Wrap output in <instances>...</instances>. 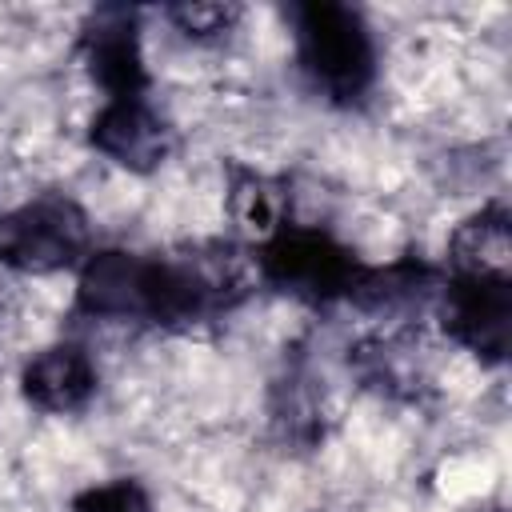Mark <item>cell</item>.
<instances>
[{"instance_id": "cell-1", "label": "cell", "mask_w": 512, "mask_h": 512, "mask_svg": "<svg viewBox=\"0 0 512 512\" xmlns=\"http://www.w3.org/2000/svg\"><path fill=\"white\" fill-rule=\"evenodd\" d=\"M240 300V280L224 260L148 256L100 248L80 264L76 312L104 324L196 328Z\"/></svg>"}, {"instance_id": "cell-2", "label": "cell", "mask_w": 512, "mask_h": 512, "mask_svg": "<svg viewBox=\"0 0 512 512\" xmlns=\"http://www.w3.org/2000/svg\"><path fill=\"white\" fill-rule=\"evenodd\" d=\"M288 16L304 80L340 108L360 104L376 80V40L364 16L336 0H304Z\"/></svg>"}, {"instance_id": "cell-3", "label": "cell", "mask_w": 512, "mask_h": 512, "mask_svg": "<svg viewBox=\"0 0 512 512\" xmlns=\"http://www.w3.org/2000/svg\"><path fill=\"white\" fill-rule=\"evenodd\" d=\"M256 268L268 288L304 304L352 300L364 276V264L356 260V252L344 248L332 232L312 224H288V220L260 240Z\"/></svg>"}, {"instance_id": "cell-4", "label": "cell", "mask_w": 512, "mask_h": 512, "mask_svg": "<svg viewBox=\"0 0 512 512\" xmlns=\"http://www.w3.org/2000/svg\"><path fill=\"white\" fill-rule=\"evenodd\" d=\"M92 256L88 212L64 196L44 192L0 216V264L24 276H52L80 268Z\"/></svg>"}, {"instance_id": "cell-5", "label": "cell", "mask_w": 512, "mask_h": 512, "mask_svg": "<svg viewBox=\"0 0 512 512\" xmlns=\"http://www.w3.org/2000/svg\"><path fill=\"white\" fill-rule=\"evenodd\" d=\"M440 324L484 364H504L512 344V276L452 272L440 288Z\"/></svg>"}, {"instance_id": "cell-6", "label": "cell", "mask_w": 512, "mask_h": 512, "mask_svg": "<svg viewBox=\"0 0 512 512\" xmlns=\"http://www.w3.org/2000/svg\"><path fill=\"white\" fill-rule=\"evenodd\" d=\"M80 60L100 84L104 100L148 96V68L140 52L136 8H96L80 28Z\"/></svg>"}, {"instance_id": "cell-7", "label": "cell", "mask_w": 512, "mask_h": 512, "mask_svg": "<svg viewBox=\"0 0 512 512\" xmlns=\"http://www.w3.org/2000/svg\"><path fill=\"white\" fill-rule=\"evenodd\" d=\"M88 144L128 172H152L172 152V128L148 96L104 100L88 124Z\"/></svg>"}, {"instance_id": "cell-8", "label": "cell", "mask_w": 512, "mask_h": 512, "mask_svg": "<svg viewBox=\"0 0 512 512\" xmlns=\"http://www.w3.org/2000/svg\"><path fill=\"white\" fill-rule=\"evenodd\" d=\"M96 384H100V372H96L92 356L72 340L40 348L20 372L24 400L40 412H52V416L80 412L96 396Z\"/></svg>"}, {"instance_id": "cell-9", "label": "cell", "mask_w": 512, "mask_h": 512, "mask_svg": "<svg viewBox=\"0 0 512 512\" xmlns=\"http://www.w3.org/2000/svg\"><path fill=\"white\" fill-rule=\"evenodd\" d=\"M508 212L488 204L468 216L452 236V272H508Z\"/></svg>"}, {"instance_id": "cell-10", "label": "cell", "mask_w": 512, "mask_h": 512, "mask_svg": "<svg viewBox=\"0 0 512 512\" xmlns=\"http://www.w3.org/2000/svg\"><path fill=\"white\" fill-rule=\"evenodd\" d=\"M232 212L244 228H252L260 240L272 236L284 220H280V196H276V184L264 180V176H252V172H240L236 184H232Z\"/></svg>"}, {"instance_id": "cell-11", "label": "cell", "mask_w": 512, "mask_h": 512, "mask_svg": "<svg viewBox=\"0 0 512 512\" xmlns=\"http://www.w3.org/2000/svg\"><path fill=\"white\" fill-rule=\"evenodd\" d=\"M68 512H152V496L144 492L140 480L132 476H116L104 484L84 488Z\"/></svg>"}, {"instance_id": "cell-12", "label": "cell", "mask_w": 512, "mask_h": 512, "mask_svg": "<svg viewBox=\"0 0 512 512\" xmlns=\"http://www.w3.org/2000/svg\"><path fill=\"white\" fill-rule=\"evenodd\" d=\"M168 20L188 40H220L240 20V8L236 4H176L168 8Z\"/></svg>"}]
</instances>
